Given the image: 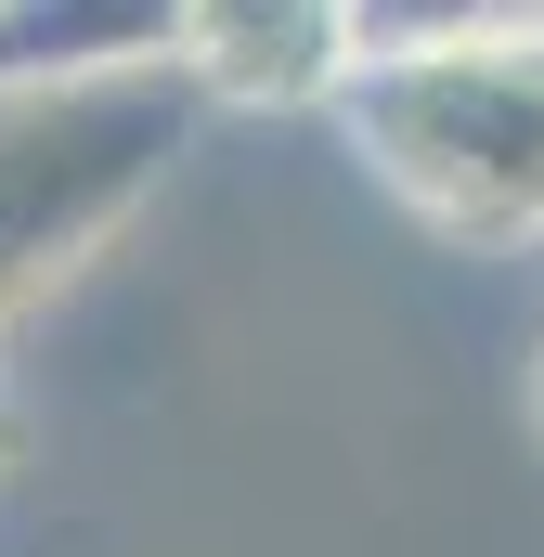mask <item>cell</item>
<instances>
[{
  "label": "cell",
  "mask_w": 544,
  "mask_h": 557,
  "mask_svg": "<svg viewBox=\"0 0 544 557\" xmlns=\"http://www.w3.org/2000/svg\"><path fill=\"white\" fill-rule=\"evenodd\" d=\"M337 117L415 221L467 247L544 234V13H350Z\"/></svg>",
  "instance_id": "1"
},
{
  "label": "cell",
  "mask_w": 544,
  "mask_h": 557,
  "mask_svg": "<svg viewBox=\"0 0 544 557\" xmlns=\"http://www.w3.org/2000/svg\"><path fill=\"white\" fill-rule=\"evenodd\" d=\"M182 65L78 78V91H0V324L39 311L182 156Z\"/></svg>",
  "instance_id": "2"
},
{
  "label": "cell",
  "mask_w": 544,
  "mask_h": 557,
  "mask_svg": "<svg viewBox=\"0 0 544 557\" xmlns=\"http://www.w3.org/2000/svg\"><path fill=\"white\" fill-rule=\"evenodd\" d=\"M350 13L324 0H195L182 13V91L208 104H337L350 91Z\"/></svg>",
  "instance_id": "3"
},
{
  "label": "cell",
  "mask_w": 544,
  "mask_h": 557,
  "mask_svg": "<svg viewBox=\"0 0 544 557\" xmlns=\"http://www.w3.org/2000/svg\"><path fill=\"white\" fill-rule=\"evenodd\" d=\"M0 467H13V376H0Z\"/></svg>",
  "instance_id": "4"
},
{
  "label": "cell",
  "mask_w": 544,
  "mask_h": 557,
  "mask_svg": "<svg viewBox=\"0 0 544 557\" xmlns=\"http://www.w3.org/2000/svg\"><path fill=\"white\" fill-rule=\"evenodd\" d=\"M532 428H544V363H532Z\"/></svg>",
  "instance_id": "5"
}]
</instances>
